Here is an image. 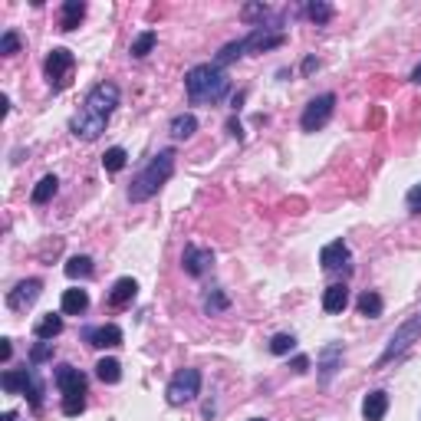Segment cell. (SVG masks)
Returning <instances> with one entry per match:
<instances>
[{
	"label": "cell",
	"instance_id": "cell-1",
	"mask_svg": "<svg viewBox=\"0 0 421 421\" xmlns=\"http://www.w3.org/2000/svg\"><path fill=\"white\" fill-rule=\"evenodd\" d=\"M119 106V86L116 83H99V86L89 89V96L83 99V106L69 119V132L83 142H96L102 132H106L112 112Z\"/></svg>",
	"mask_w": 421,
	"mask_h": 421
},
{
	"label": "cell",
	"instance_id": "cell-2",
	"mask_svg": "<svg viewBox=\"0 0 421 421\" xmlns=\"http://www.w3.org/2000/svg\"><path fill=\"white\" fill-rule=\"evenodd\" d=\"M172 174H174V149H162L139 174H135V178H132L129 201H132V205H142V201L155 198V195H158V188H162Z\"/></svg>",
	"mask_w": 421,
	"mask_h": 421
},
{
	"label": "cell",
	"instance_id": "cell-3",
	"mask_svg": "<svg viewBox=\"0 0 421 421\" xmlns=\"http://www.w3.org/2000/svg\"><path fill=\"white\" fill-rule=\"evenodd\" d=\"M184 89H188L191 102H221L224 92L230 89V79H227V73L217 63H201L188 69Z\"/></svg>",
	"mask_w": 421,
	"mask_h": 421
},
{
	"label": "cell",
	"instance_id": "cell-4",
	"mask_svg": "<svg viewBox=\"0 0 421 421\" xmlns=\"http://www.w3.org/2000/svg\"><path fill=\"white\" fill-rule=\"evenodd\" d=\"M165 395H168V405H188V401H195L198 395H201V372L198 368H181V372H174L172 382H168V389H165Z\"/></svg>",
	"mask_w": 421,
	"mask_h": 421
},
{
	"label": "cell",
	"instance_id": "cell-5",
	"mask_svg": "<svg viewBox=\"0 0 421 421\" xmlns=\"http://www.w3.org/2000/svg\"><path fill=\"white\" fill-rule=\"evenodd\" d=\"M333 112H336V96L333 92H323V96L310 99L306 109H303V116H300L303 132H319L326 122L333 119Z\"/></svg>",
	"mask_w": 421,
	"mask_h": 421
},
{
	"label": "cell",
	"instance_id": "cell-6",
	"mask_svg": "<svg viewBox=\"0 0 421 421\" xmlns=\"http://www.w3.org/2000/svg\"><path fill=\"white\" fill-rule=\"evenodd\" d=\"M421 336V313H415L411 319H405V323L392 333V339H389V346H385V352H382V359H378V366H385V362H392L395 356H401L405 349L415 343Z\"/></svg>",
	"mask_w": 421,
	"mask_h": 421
},
{
	"label": "cell",
	"instance_id": "cell-7",
	"mask_svg": "<svg viewBox=\"0 0 421 421\" xmlns=\"http://www.w3.org/2000/svg\"><path fill=\"white\" fill-rule=\"evenodd\" d=\"M73 66H76V56L69 53L66 46H56V50H50V56H46V63H43V73H46V79H50V86L63 89L66 83H69Z\"/></svg>",
	"mask_w": 421,
	"mask_h": 421
},
{
	"label": "cell",
	"instance_id": "cell-8",
	"mask_svg": "<svg viewBox=\"0 0 421 421\" xmlns=\"http://www.w3.org/2000/svg\"><path fill=\"white\" fill-rule=\"evenodd\" d=\"M287 43V33L280 27H254V30L240 40V50L244 53H263V50H273V46H283Z\"/></svg>",
	"mask_w": 421,
	"mask_h": 421
},
{
	"label": "cell",
	"instance_id": "cell-9",
	"mask_svg": "<svg viewBox=\"0 0 421 421\" xmlns=\"http://www.w3.org/2000/svg\"><path fill=\"white\" fill-rule=\"evenodd\" d=\"M181 267L188 277H205L211 267H214V254L207 247H195V244H188L181 254Z\"/></svg>",
	"mask_w": 421,
	"mask_h": 421
},
{
	"label": "cell",
	"instance_id": "cell-10",
	"mask_svg": "<svg viewBox=\"0 0 421 421\" xmlns=\"http://www.w3.org/2000/svg\"><path fill=\"white\" fill-rule=\"evenodd\" d=\"M40 290H43V283L36 280V277H30V280H20L11 293H7V306L20 313V310H27V306H33V303H36Z\"/></svg>",
	"mask_w": 421,
	"mask_h": 421
},
{
	"label": "cell",
	"instance_id": "cell-11",
	"mask_svg": "<svg viewBox=\"0 0 421 421\" xmlns=\"http://www.w3.org/2000/svg\"><path fill=\"white\" fill-rule=\"evenodd\" d=\"M56 385L63 395H86V375L73 366H60L56 368Z\"/></svg>",
	"mask_w": 421,
	"mask_h": 421
},
{
	"label": "cell",
	"instance_id": "cell-12",
	"mask_svg": "<svg viewBox=\"0 0 421 421\" xmlns=\"http://www.w3.org/2000/svg\"><path fill=\"white\" fill-rule=\"evenodd\" d=\"M319 263H323L326 270H343V267H349V244L346 240L326 244V247L319 250Z\"/></svg>",
	"mask_w": 421,
	"mask_h": 421
},
{
	"label": "cell",
	"instance_id": "cell-13",
	"mask_svg": "<svg viewBox=\"0 0 421 421\" xmlns=\"http://www.w3.org/2000/svg\"><path fill=\"white\" fill-rule=\"evenodd\" d=\"M86 339H89V346H96V349H116L122 346V329L119 326H96V329H86Z\"/></svg>",
	"mask_w": 421,
	"mask_h": 421
},
{
	"label": "cell",
	"instance_id": "cell-14",
	"mask_svg": "<svg viewBox=\"0 0 421 421\" xmlns=\"http://www.w3.org/2000/svg\"><path fill=\"white\" fill-rule=\"evenodd\" d=\"M135 296H139V283L132 280V277L116 280V283H112V290H109V303H112V306H119V310H122V306H129Z\"/></svg>",
	"mask_w": 421,
	"mask_h": 421
},
{
	"label": "cell",
	"instance_id": "cell-15",
	"mask_svg": "<svg viewBox=\"0 0 421 421\" xmlns=\"http://www.w3.org/2000/svg\"><path fill=\"white\" fill-rule=\"evenodd\" d=\"M385 411H389V395H385L382 389L368 392L366 401H362V418L366 421H382L385 418Z\"/></svg>",
	"mask_w": 421,
	"mask_h": 421
},
{
	"label": "cell",
	"instance_id": "cell-16",
	"mask_svg": "<svg viewBox=\"0 0 421 421\" xmlns=\"http://www.w3.org/2000/svg\"><path fill=\"white\" fill-rule=\"evenodd\" d=\"M349 306V287L346 283H333V287H326L323 293V310L326 313H343Z\"/></svg>",
	"mask_w": 421,
	"mask_h": 421
},
{
	"label": "cell",
	"instance_id": "cell-17",
	"mask_svg": "<svg viewBox=\"0 0 421 421\" xmlns=\"http://www.w3.org/2000/svg\"><path fill=\"white\" fill-rule=\"evenodd\" d=\"M60 333H63V316L46 313V316H40V319L33 323V336H36V339H46V343H53Z\"/></svg>",
	"mask_w": 421,
	"mask_h": 421
},
{
	"label": "cell",
	"instance_id": "cell-18",
	"mask_svg": "<svg viewBox=\"0 0 421 421\" xmlns=\"http://www.w3.org/2000/svg\"><path fill=\"white\" fill-rule=\"evenodd\" d=\"M30 368H11V372H4L0 375V385H4V392L7 395H23L27 392V382H30Z\"/></svg>",
	"mask_w": 421,
	"mask_h": 421
},
{
	"label": "cell",
	"instance_id": "cell-19",
	"mask_svg": "<svg viewBox=\"0 0 421 421\" xmlns=\"http://www.w3.org/2000/svg\"><path fill=\"white\" fill-rule=\"evenodd\" d=\"M60 306H63L66 316L86 313V310H89V293L79 290V287H76V290H66V293H63V303H60Z\"/></svg>",
	"mask_w": 421,
	"mask_h": 421
},
{
	"label": "cell",
	"instance_id": "cell-20",
	"mask_svg": "<svg viewBox=\"0 0 421 421\" xmlns=\"http://www.w3.org/2000/svg\"><path fill=\"white\" fill-rule=\"evenodd\" d=\"M86 17V4L83 0H66L63 4V20H60V30H76L79 27V20Z\"/></svg>",
	"mask_w": 421,
	"mask_h": 421
},
{
	"label": "cell",
	"instance_id": "cell-21",
	"mask_svg": "<svg viewBox=\"0 0 421 421\" xmlns=\"http://www.w3.org/2000/svg\"><path fill=\"white\" fill-rule=\"evenodd\" d=\"M168 132H172V139H191V135L198 132V119L191 116V112H181V116H174L172 119Z\"/></svg>",
	"mask_w": 421,
	"mask_h": 421
},
{
	"label": "cell",
	"instance_id": "cell-22",
	"mask_svg": "<svg viewBox=\"0 0 421 421\" xmlns=\"http://www.w3.org/2000/svg\"><path fill=\"white\" fill-rule=\"evenodd\" d=\"M356 306H359V313L368 316V319H378V316H382V310H385V303H382V296H378L375 290L362 293V296L356 300Z\"/></svg>",
	"mask_w": 421,
	"mask_h": 421
},
{
	"label": "cell",
	"instance_id": "cell-23",
	"mask_svg": "<svg viewBox=\"0 0 421 421\" xmlns=\"http://www.w3.org/2000/svg\"><path fill=\"white\" fill-rule=\"evenodd\" d=\"M56 188H60V178H56V174H46V178H40V181H36L30 201H33V205H46V201L56 195Z\"/></svg>",
	"mask_w": 421,
	"mask_h": 421
},
{
	"label": "cell",
	"instance_id": "cell-24",
	"mask_svg": "<svg viewBox=\"0 0 421 421\" xmlns=\"http://www.w3.org/2000/svg\"><path fill=\"white\" fill-rule=\"evenodd\" d=\"M63 270H66V277H69V280H86V277H92V260L79 254V257L66 260Z\"/></svg>",
	"mask_w": 421,
	"mask_h": 421
},
{
	"label": "cell",
	"instance_id": "cell-25",
	"mask_svg": "<svg viewBox=\"0 0 421 421\" xmlns=\"http://www.w3.org/2000/svg\"><path fill=\"white\" fill-rule=\"evenodd\" d=\"M96 378L99 382H106V385H116L122 378V366L116 359H99L96 362Z\"/></svg>",
	"mask_w": 421,
	"mask_h": 421
},
{
	"label": "cell",
	"instance_id": "cell-26",
	"mask_svg": "<svg viewBox=\"0 0 421 421\" xmlns=\"http://www.w3.org/2000/svg\"><path fill=\"white\" fill-rule=\"evenodd\" d=\"M339 359H343V349H339V346H326L323 349V362H319V368H323V372H319V378H323V382H329V378L336 375Z\"/></svg>",
	"mask_w": 421,
	"mask_h": 421
},
{
	"label": "cell",
	"instance_id": "cell-27",
	"mask_svg": "<svg viewBox=\"0 0 421 421\" xmlns=\"http://www.w3.org/2000/svg\"><path fill=\"white\" fill-rule=\"evenodd\" d=\"M158 43V36H155V30H145V33H139L135 40H132V50L129 53L135 56V60H142V56H149L151 53V46Z\"/></svg>",
	"mask_w": 421,
	"mask_h": 421
},
{
	"label": "cell",
	"instance_id": "cell-28",
	"mask_svg": "<svg viewBox=\"0 0 421 421\" xmlns=\"http://www.w3.org/2000/svg\"><path fill=\"white\" fill-rule=\"evenodd\" d=\"M125 162H129V155H125V149H119V145H116V149H109L106 155H102V168H106V172H122V168H125Z\"/></svg>",
	"mask_w": 421,
	"mask_h": 421
},
{
	"label": "cell",
	"instance_id": "cell-29",
	"mask_svg": "<svg viewBox=\"0 0 421 421\" xmlns=\"http://www.w3.org/2000/svg\"><path fill=\"white\" fill-rule=\"evenodd\" d=\"M227 306H230V300H227L221 290H211L205 296V313H211V316H217V313H224Z\"/></svg>",
	"mask_w": 421,
	"mask_h": 421
},
{
	"label": "cell",
	"instance_id": "cell-30",
	"mask_svg": "<svg viewBox=\"0 0 421 421\" xmlns=\"http://www.w3.org/2000/svg\"><path fill=\"white\" fill-rule=\"evenodd\" d=\"M296 349V339H293L290 333H280V336H273L270 339V352L273 356H287V352H293Z\"/></svg>",
	"mask_w": 421,
	"mask_h": 421
},
{
	"label": "cell",
	"instance_id": "cell-31",
	"mask_svg": "<svg viewBox=\"0 0 421 421\" xmlns=\"http://www.w3.org/2000/svg\"><path fill=\"white\" fill-rule=\"evenodd\" d=\"M50 359H53V343L40 339V343L30 349V362L33 366H43V362H50Z\"/></svg>",
	"mask_w": 421,
	"mask_h": 421
},
{
	"label": "cell",
	"instance_id": "cell-32",
	"mask_svg": "<svg viewBox=\"0 0 421 421\" xmlns=\"http://www.w3.org/2000/svg\"><path fill=\"white\" fill-rule=\"evenodd\" d=\"M86 408V395H63V415H79V411Z\"/></svg>",
	"mask_w": 421,
	"mask_h": 421
},
{
	"label": "cell",
	"instance_id": "cell-33",
	"mask_svg": "<svg viewBox=\"0 0 421 421\" xmlns=\"http://www.w3.org/2000/svg\"><path fill=\"white\" fill-rule=\"evenodd\" d=\"M306 13H310V20H316V23H326L329 20V17H333V7H329V4H310V7H306Z\"/></svg>",
	"mask_w": 421,
	"mask_h": 421
},
{
	"label": "cell",
	"instance_id": "cell-34",
	"mask_svg": "<svg viewBox=\"0 0 421 421\" xmlns=\"http://www.w3.org/2000/svg\"><path fill=\"white\" fill-rule=\"evenodd\" d=\"M17 46H20V36H17L13 30H7L4 36H0V53L4 56H13L17 53Z\"/></svg>",
	"mask_w": 421,
	"mask_h": 421
},
{
	"label": "cell",
	"instance_id": "cell-35",
	"mask_svg": "<svg viewBox=\"0 0 421 421\" xmlns=\"http://www.w3.org/2000/svg\"><path fill=\"white\" fill-rule=\"evenodd\" d=\"M405 205H408L411 214H421V184H415L408 195H405Z\"/></svg>",
	"mask_w": 421,
	"mask_h": 421
},
{
	"label": "cell",
	"instance_id": "cell-36",
	"mask_svg": "<svg viewBox=\"0 0 421 421\" xmlns=\"http://www.w3.org/2000/svg\"><path fill=\"white\" fill-rule=\"evenodd\" d=\"M293 368H296V372H306V368H310V359H306V356H296V359H293Z\"/></svg>",
	"mask_w": 421,
	"mask_h": 421
},
{
	"label": "cell",
	"instance_id": "cell-37",
	"mask_svg": "<svg viewBox=\"0 0 421 421\" xmlns=\"http://www.w3.org/2000/svg\"><path fill=\"white\" fill-rule=\"evenodd\" d=\"M0 359H4V362L11 359V339H0Z\"/></svg>",
	"mask_w": 421,
	"mask_h": 421
},
{
	"label": "cell",
	"instance_id": "cell-38",
	"mask_svg": "<svg viewBox=\"0 0 421 421\" xmlns=\"http://www.w3.org/2000/svg\"><path fill=\"white\" fill-rule=\"evenodd\" d=\"M316 66H319V63H316V60H313V56H306V63H303V73H313V69H316Z\"/></svg>",
	"mask_w": 421,
	"mask_h": 421
},
{
	"label": "cell",
	"instance_id": "cell-39",
	"mask_svg": "<svg viewBox=\"0 0 421 421\" xmlns=\"http://www.w3.org/2000/svg\"><path fill=\"white\" fill-rule=\"evenodd\" d=\"M411 83H418V86H421V63L411 69Z\"/></svg>",
	"mask_w": 421,
	"mask_h": 421
},
{
	"label": "cell",
	"instance_id": "cell-40",
	"mask_svg": "<svg viewBox=\"0 0 421 421\" xmlns=\"http://www.w3.org/2000/svg\"><path fill=\"white\" fill-rule=\"evenodd\" d=\"M4 421H17V415H13V411H4Z\"/></svg>",
	"mask_w": 421,
	"mask_h": 421
},
{
	"label": "cell",
	"instance_id": "cell-41",
	"mask_svg": "<svg viewBox=\"0 0 421 421\" xmlns=\"http://www.w3.org/2000/svg\"><path fill=\"white\" fill-rule=\"evenodd\" d=\"M250 421H263V418H250Z\"/></svg>",
	"mask_w": 421,
	"mask_h": 421
}]
</instances>
